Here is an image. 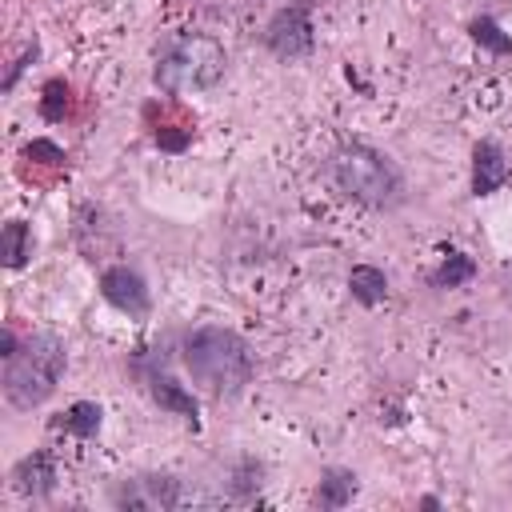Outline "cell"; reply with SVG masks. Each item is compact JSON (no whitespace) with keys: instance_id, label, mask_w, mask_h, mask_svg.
<instances>
[{"instance_id":"obj_6","label":"cell","mask_w":512,"mask_h":512,"mask_svg":"<svg viewBox=\"0 0 512 512\" xmlns=\"http://www.w3.org/2000/svg\"><path fill=\"white\" fill-rule=\"evenodd\" d=\"M184 500V480L172 476V472H144V476H132V480H120L112 488V504L116 508H176Z\"/></svg>"},{"instance_id":"obj_5","label":"cell","mask_w":512,"mask_h":512,"mask_svg":"<svg viewBox=\"0 0 512 512\" xmlns=\"http://www.w3.org/2000/svg\"><path fill=\"white\" fill-rule=\"evenodd\" d=\"M264 48L276 60H300L312 52L316 44V24H312V0H288L284 8L272 12V20L264 24Z\"/></svg>"},{"instance_id":"obj_10","label":"cell","mask_w":512,"mask_h":512,"mask_svg":"<svg viewBox=\"0 0 512 512\" xmlns=\"http://www.w3.org/2000/svg\"><path fill=\"white\" fill-rule=\"evenodd\" d=\"M148 396L164 408V412H172V416H180V420H188L192 428H196V416H200V404H196V396L176 380V376H168V372H148Z\"/></svg>"},{"instance_id":"obj_13","label":"cell","mask_w":512,"mask_h":512,"mask_svg":"<svg viewBox=\"0 0 512 512\" xmlns=\"http://www.w3.org/2000/svg\"><path fill=\"white\" fill-rule=\"evenodd\" d=\"M348 292L360 308H376L388 300V276L376 268V264H356L348 272Z\"/></svg>"},{"instance_id":"obj_17","label":"cell","mask_w":512,"mask_h":512,"mask_svg":"<svg viewBox=\"0 0 512 512\" xmlns=\"http://www.w3.org/2000/svg\"><path fill=\"white\" fill-rule=\"evenodd\" d=\"M468 36H472L480 48H488L492 56H512V36H508L492 16H472V20H468Z\"/></svg>"},{"instance_id":"obj_20","label":"cell","mask_w":512,"mask_h":512,"mask_svg":"<svg viewBox=\"0 0 512 512\" xmlns=\"http://www.w3.org/2000/svg\"><path fill=\"white\" fill-rule=\"evenodd\" d=\"M36 56H40V44L32 40V44H28V48H24V52H20L12 64H8V72H4V80H0V92H12V88H16V80H20V72H24V68H28Z\"/></svg>"},{"instance_id":"obj_3","label":"cell","mask_w":512,"mask_h":512,"mask_svg":"<svg viewBox=\"0 0 512 512\" xmlns=\"http://www.w3.org/2000/svg\"><path fill=\"white\" fill-rule=\"evenodd\" d=\"M228 72V52L216 36L208 32H180L172 36L152 68V84L168 96H184V92H208L224 80Z\"/></svg>"},{"instance_id":"obj_8","label":"cell","mask_w":512,"mask_h":512,"mask_svg":"<svg viewBox=\"0 0 512 512\" xmlns=\"http://www.w3.org/2000/svg\"><path fill=\"white\" fill-rule=\"evenodd\" d=\"M512 180V160L496 140H476L472 148V196H492Z\"/></svg>"},{"instance_id":"obj_14","label":"cell","mask_w":512,"mask_h":512,"mask_svg":"<svg viewBox=\"0 0 512 512\" xmlns=\"http://www.w3.org/2000/svg\"><path fill=\"white\" fill-rule=\"evenodd\" d=\"M472 276H476V260L468 252H460V248H444V260L428 276V284L432 288H464Z\"/></svg>"},{"instance_id":"obj_21","label":"cell","mask_w":512,"mask_h":512,"mask_svg":"<svg viewBox=\"0 0 512 512\" xmlns=\"http://www.w3.org/2000/svg\"><path fill=\"white\" fill-rule=\"evenodd\" d=\"M152 136H156V144L164 152H184L192 144V128H156Z\"/></svg>"},{"instance_id":"obj_4","label":"cell","mask_w":512,"mask_h":512,"mask_svg":"<svg viewBox=\"0 0 512 512\" xmlns=\"http://www.w3.org/2000/svg\"><path fill=\"white\" fill-rule=\"evenodd\" d=\"M64 368H68V348H64V340L56 332L28 336L20 344V352L4 360V380H0L4 384V400L12 408H20V412L40 408L56 392Z\"/></svg>"},{"instance_id":"obj_19","label":"cell","mask_w":512,"mask_h":512,"mask_svg":"<svg viewBox=\"0 0 512 512\" xmlns=\"http://www.w3.org/2000/svg\"><path fill=\"white\" fill-rule=\"evenodd\" d=\"M20 156H24V160H36V164H48V168H64V160H68L64 148H60L56 140H44V136H40V140H28Z\"/></svg>"},{"instance_id":"obj_15","label":"cell","mask_w":512,"mask_h":512,"mask_svg":"<svg viewBox=\"0 0 512 512\" xmlns=\"http://www.w3.org/2000/svg\"><path fill=\"white\" fill-rule=\"evenodd\" d=\"M0 256H4V268L8 272H16V268L28 264V256H32V228L24 220H8L4 224V232H0Z\"/></svg>"},{"instance_id":"obj_2","label":"cell","mask_w":512,"mask_h":512,"mask_svg":"<svg viewBox=\"0 0 512 512\" xmlns=\"http://www.w3.org/2000/svg\"><path fill=\"white\" fill-rule=\"evenodd\" d=\"M184 368L192 372V380L208 396L232 400L248 388L256 360H252V348L240 332L220 328V324H204V328H192L184 336Z\"/></svg>"},{"instance_id":"obj_22","label":"cell","mask_w":512,"mask_h":512,"mask_svg":"<svg viewBox=\"0 0 512 512\" xmlns=\"http://www.w3.org/2000/svg\"><path fill=\"white\" fill-rule=\"evenodd\" d=\"M16 352H20V340H16L12 328H4V332H0V356L8 360V356H16Z\"/></svg>"},{"instance_id":"obj_18","label":"cell","mask_w":512,"mask_h":512,"mask_svg":"<svg viewBox=\"0 0 512 512\" xmlns=\"http://www.w3.org/2000/svg\"><path fill=\"white\" fill-rule=\"evenodd\" d=\"M68 112H72V84L56 76V80H48V84L40 88V116H44L48 124H60Z\"/></svg>"},{"instance_id":"obj_12","label":"cell","mask_w":512,"mask_h":512,"mask_svg":"<svg viewBox=\"0 0 512 512\" xmlns=\"http://www.w3.org/2000/svg\"><path fill=\"white\" fill-rule=\"evenodd\" d=\"M100 424H104V408H100L96 400H76V404H68L60 416H52V428H56V432H68V436H76V440H92V436L100 432Z\"/></svg>"},{"instance_id":"obj_9","label":"cell","mask_w":512,"mask_h":512,"mask_svg":"<svg viewBox=\"0 0 512 512\" xmlns=\"http://www.w3.org/2000/svg\"><path fill=\"white\" fill-rule=\"evenodd\" d=\"M12 488L20 496H32V500H44L52 488H56V460L48 448H36L28 452L16 468H12Z\"/></svg>"},{"instance_id":"obj_16","label":"cell","mask_w":512,"mask_h":512,"mask_svg":"<svg viewBox=\"0 0 512 512\" xmlns=\"http://www.w3.org/2000/svg\"><path fill=\"white\" fill-rule=\"evenodd\" d=\"M260 484H264V464H260L256 456H244V460L232 468V476H228V496H232V500H256Z\"/></svg>"},{"instance_id":"obj_11","label":"cell","mask_w":512,"mask_h":512,"mask_svg":"<svg viewBox=\"0 0 512 512\" xmlns=\"http://www.w3.org/2000/svg\"><path fill=\"white\" fill-rule=\"evenodd\" d=\"M360 492V480L352 468H324L320 480H316V492H312V504L324 508V512H336L344 504H352V496Z\"/></svg>"},{"instance_id":"obj_7","label":"cell","mask_w":512,"mask_h":512,"mask_svg":"<svg viewBox=\"0 0 512 512\" xmlns=\"http://www.w3.org/2000/svg\"><path fill=\"white\" fill-rule=\"evenodd\" d=\"M100 296H104L116 312L132 316V320H144V316L152 312L148 280H144L136 268H128V264H112V268L100 272Z\"/></svg>"},{"instance_id":"obj_23","label":"cell","mask_w":512,"mask_h":512,"mask_svg":"<svg viewBox=\"0 0 512 512\" xmlns=\"http://www.w3.org/2000/svg\"><path fill=\"white\" fill-rule=\"evenodd\" d=\"M420 508H428V512H432V508H440V500H436V496H420Z\"/></svg>"},{"instance_id":"obj_1","label":"cell","mask_w":512,"mask_h":512,"mask_svg":"<svg viewBox=\"0 0 512 512\" xmlns=\"http://www.w3.org/2000/svg\"><path fill=\"white\" fill-rule=\"evenodd\" d=\"M324 180L336 196L372 208V212H392L404 204L408 184L404 172L392 164V156H384L380 148L364 144V140H344L324 156Z\"/></svg>"}]
</instances>
